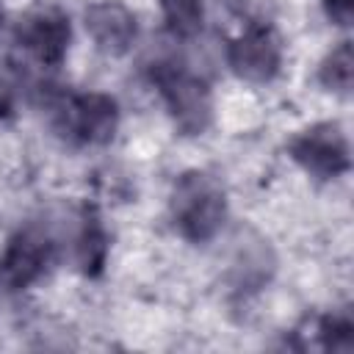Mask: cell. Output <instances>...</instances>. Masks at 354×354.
<instances>
[{
    "label": "cell",
    "instance_id": "obj_2",
    "mask_svg": "<svg viewBox=\"0 0 354 354\" xmlns=\"http://www.w3.org/2000/svg\"><path fill=\"white\" fill-rule=\"evenodd\" d=\"M50 122L69 144L108 147L119 133L122 108L108 91H66L50 100Z\"/></svg>",
    "mask_w": 354,
    "mask_h": 354
},
{
    "label": "cell",
    "instance_id": "obj_3",
    "mask_svg": "<svg viewBox=\"0 0 354 354\" xmlns=\"http://www.w3.org/2000/svg\"><path fill=\"white\" fill-rule=\"evenodd\" d=\"M152 80L158 83L169 122L180 136L199 138L213 127L216 100L210 83L202 75L188 72L185 66H171L152 75Z\"/></svg>",
    "mask_w": 354,
    "mask_h": 354
},
{
    "label": "cell",
    "instance_id": "obj_9",
    "mask_svg": "<svg viewBox=\"0 0 354 354\" xmlns=\"http://www.w3.org/2000/svg\"><path fill=\"white\" fill-rule=\"evenodd\" d=\"M83 30L105 58H124L138 41V17L122 0H94L83 8Z\"/></svg>",
    "mask_w": 354,
    "mask_h": 354
},
{
    "label": "cell",
    "instance_id": "obj_12",
    "mask_svg": "<svg viewBox=\"0 0 354 354\" xmlns=\"http://www.w3.org/2000/svg\"><path fill=\"white\" fill-rule=\"evenodd\" d=\"M310 337L307 348H321V351H351L354 348V321L348 313H326V315H315L313 321H307Z\"/></svg>",
    "mask_w": 354,
    "mask_h": 354
},
{
    "label": "cell",
    "instance_id": "obj_6",
    "mask_svg": "<svg viewBox=\"0 0 354 354\" xmlns=\"http://www.w3.org/2000/svg\"><path fill=\"white\" fill-rule=\"evenodd\" d=\"M55 263V241L44 227H22L17 230L0 254V285L6 290H28Z\"/></svg>",
    "mask_w": 354,
    "mask_h": 354
},
{
    "label": "cell",
    "instance_id": "obj_11",
    "mask_svg": "<svg viewBox=\"0 0 354 354\" xmlns=\"http://www.w3.org/2000/svg\"><path fill=\"white\" fill-rule=\"evenodd\" d=\"M315 77H318V86L324 91H329V94L346 97L351 91V83H354V47H351L348 39L337 41L335 47H329L324 53V58L318 61Z\"/></svg>",
    "mask_w": 354,
    "mask_h": 354
},
{
    "label": "cell",
    "instance_id": "obj_7",
    "mask_svg": "<svg viewBox=\"0 0 354 354\" xmlns=\"http://www.w3.org/2000/svg\"><path fill=\"white\" fill-rule=\"evenodd\" d=\"M17 44L22 53L44 69H55L72 50V19L55 6L28 11L17 25Z\"/></svg>",
    "mask_w": 354,
    "mask_h": 354
},
{
    "label": "cell",
    "instance_id": "obj_13",
    "mask_svg": "<svg viewBox=\"0 0 354 354\" xmlns=\"http://www.w3.org/2000/svg\"><path fill=\"white\" fill-rule=\"evenodd\" d=\"M160 14L174 39H196L205 28V0H160Z\"/></svg>",
    "mask_w": 354,
    "mask_h": 354
},
{
    "label": "cell",
    "instance_id": "obj_4",
    "mask_svg": "<svg viewBox=\"0 0 354 354\" xmlns=\"http://www.w3.org/2000/svg\"><path fill=\"white\" fill-rule=\"evenodd\" d=\"M288 155L315 183H332L351 169L348 133L335 119H324L301 127L288 141Z\"/></svg>",
    "mask_w": 354,
    "mask_h": 354
},
{
    "label": "cell",
    "instance_id": "obj_1",
    "mask_svg": "<svg viewBox=\"0 0 354 354\" xmlns=\"http://www.w3.org/2000/svg\"><path fill=\"white\" fill-rule=\"evenodd\" d=\"M169 221L188 243L216 241L230 218V196L218 174L207 169H185L169 188Z\"/></svg>",
    "mask_w": 354,
    "mask_h": 354
},
{
    "label": "cell",
    "instance_id": "obj_5",
    "mask_svg": "<svg viewBox=\"0 0 354 354\" xmlns=\"http://www.w3.org/2000/svg\"><path fill=\"white\" fill-rule=\"evenodd\" d=\"M224 64L241 83L268 86L285 66V41L274 25L254 22L227 41Z\"/></svg>",
    "mask_w": 354,
    "mask_h": 354
},
{
    "label": "cell",
    "instance_id": "obj_10",
    "mask_svg": "<svg viewBox=\"0 0 354 354\" xmlns=\"http://www.w3.org/2000/svg\"><path fill=\"white\" fill-rule=\"evenodd\" d=\"M111 257V232L94 205H83L75 216L72 230V263L86 279H97Z\"/></svg>",
    "mask_w": 354,
    "mask_h": 354
},
{
    "label": "cell",
    "instance_id": "obj_15",
    "mask_svg": "<svg viewBox=\"0 0 354 354\" xmlns=\"http://www.w3.org/2000/svg\"><path fill=\"white\" fill-rule=\"evenodd\" d=\"M0 19H3V14H0Z\"/></svg>",
    "mask_w": 354,
    "mask_h": 354
},
{
    "label": "cell",
    "instance_id": "obj_14",
    "mask_svg": "<svg viewBox=\"0 0 354 354\" xmlns=\"http://www.w3.org/2000/svg\"><path fill=\"white\" fill-rule=\"evenodd\" d=\"M321 8L332 25L346 28L351 22V14H354V0H321Z\"/></svg>",
    "mask_w": 354,
    "mask_h": 354
},
{
    "label": "cell",
    "instance_id": "obj_8",
    "mask_svg": "<svg viewBox=\"0 0 354 354\" xmlns=\"http://www.w3.org/2000/svg\"><path fill=\"white\" fill-rule=\"evenodd\" d=\"M277 274V252L254 227H238L227 249V279L238 293L263 290Z\"/></svg>",
    "mask_w": 354,
    "mask_h": 354
}]
</instances>
